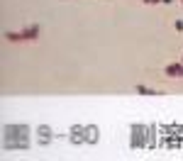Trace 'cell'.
Here are the masks:
<instances>
[{"instance_id": "6da1fadb", "label": "cell", "mask_w": 183, "mask_h": 161, "mask_svg": "<svg viewBox=\"0 0 183 161\" xmlns=\"http://www.w3.org/2000/svg\"><path fill=\"white\" fill-rule=\"evenodd\" d=\"M32 130L27 127V124H5L3 127V137H5V142H3V147L5 149H15V151H25V149H29L32 147V134H29Z\"/></svg>"}, {"instance_id": "7a4b0ae2", "label": "cell", "mask_w": 183, "mask_h": 161, "mask_svg": "<svg viewBox=\"0 0 183 161\" xmlns=\"http://www.w3.org/2000/svg\"><path fill=\"white\" fill-rule=\"evenodd\" d=\"M34 142L39 147H46L54 142V130L49 127V124H39V127H34Z\"/></svg>"}, {"instance_id": "3957f363", "label": "cell", "mask_w": 183, "mask_h": 161, "mask_svg": "<svg viewBox=\"0 0 183 161\" xmlns=\"http://www.w3.org/2000/svg\"><path fill=\"white\" fill-rule=\"evenodd\" d=\"M98 139H100V130L95 124H83V142L86 144H95Z\"/></svg>"}, {"instance_id": "277c9868", "label": "cell", "mask_w": 183, "mask_h": 161, "mask_svg": "<svg viewBox=\"0 0 183 161\" xmlns=\"http://www.w3.org/2000/svg\"><path fill=\"white\" fill-rule=\"evenodd\" d=\"M68 142H73V144H86V142H83V124H73V127H71Z\"/></svg>"}, {"instance_id": "5b68a950", "label": "cell", "mask_w": 183, "mask_h": 161, "mask_svg": "<svg viewBox=\"0 0 183 161\" xmlns=\"http://www.w3.org/2000/svg\"><path fill=\"white\" fill-rule=\"evenodd\" d=\"M134 93H139V95H156L152 88H146V85H134Z\"/></svg>"}, {"instance_id": "8992f818", "label": "cell", "mask_w": 183, "mask_h": 161, "mask_svg": "<svg viewBox=\"0 0 183 161\" xmlns=\"http://www.w3.org/2000/svg\"><path fill=\"white\" fill-rule=\"evenodd\" d=\"M144 3H156V0H144Z\"/></svg>"}]
</instances>
